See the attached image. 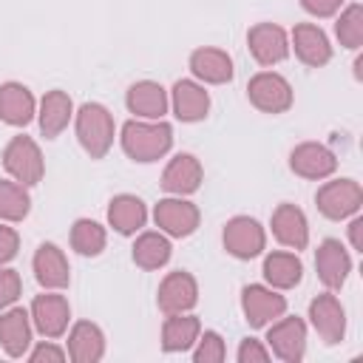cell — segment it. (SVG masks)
<instances>
[{"instance_id":"1","label":"cell","mask_w":363,"mask_h":363,"mask_svg":"<svg viewBox=\"0 0 363 363\" xmlns=\"http://www.w3.org/2000/svg\"><path fill=\"white\" fill-rule=\"evenodd\" d=\"M119 145L130 162H159L173 147V125L164 119H128L119 128Z\"/></svg>"},{"instance_id":"2","label":"cell","mask_w":363,"mask_h":363,"mask_svg":"<svg viewBox=\"0 0 363 363\" xmlns=\"http://www.w3.org/2000/svg\"><path fill=\"white\" fill-rule=\"evenodd\" d=\"M74 133H77L79 147L91 159H105L116 139L113 113L102 102H82L74 111Z\"/></svg>"},{"instance_id":"3","label":"cell","mask_w":363,"mask_h":363,"mask_svg":"<svg viewBox=\"0 0 363 363\" xmlns=\"http://www.w3.org/2000/svg\"><path fill=\"white\" fill-rule=\"evenodd\" d=\"M315 207L329 221H346V218L360 213V207H363V187H360L357 179H349V176L332 179L329 176V182L323 179V184L315 193Z\"/></svg>"},{"instance_id":"4","label":"cell","mask_w":363,"mask_h":363,"mask_svg":"<svg viewBox=\"0 0 363 363\" xmlns=\"http://www.w3.org/2000/svg\"><path fill=\"white\" fill-rule=\"evenodd\" d=\"M3 170L9 173V179H14L26 187L40 184L45 176V159H43L40 145L26 133L11 136L9 145L3 147Z\"/></svg>"},{"instance_id":"5","label":"cell","mask_w":363,"mask_h":363,"mask_svg":"<svg viewBox=\"0 0 363 363\" xmlns=\"http://www.w3.org/2000/svg\"><path fill=\"white\" fill-rule=\"evenodd\" d=\"M247 99L252 108H258L261 113H286L295 102L292 85L284 74L278 71H258L250 77L247 82Z\"/></svg>"},{"instance_id":"6","label":"cell","mask_w":363,"mask_h":363,"mask_svg":"<svg viewBox=\"0 0 363 363\" xmlns=\"http://www.w3.org/2000/svg\"><path fill=\"white\" fill-rule=\"evenodd\" d=\"M221 244L227 255L238 261H252L267 250V230L252 216H233L221 230Z\"/></svg>"},{"instance_id":"7","label":"cell","mask_w":363,"mask_h":363,"mask_svg":"<svg viewBox=\"0 0 363 363\" xmlns=\"http://www.w3.org/2000/svg\"><path fill=\"white\" fill-rule=\"evenodd\" d=\"M34 332H40L48 340H57L68 332L71 323V303L62 295V289H43L40 295H34L31 306H28Z\"/></svg>"},{"instance_id":"8","label":"cell","mask_w":363,"mask_h":363,"mask_svg":"<svg viewBox=\"0 0 363 363\" xmlns=\"http://www.w3.org/2000/svg\"><path fill=\"white\" fill-rule=\"evenodd\" d=\"M264 343L269 346V354H275L284 363H301L306 357V320L298 315H281L267 326Z\"/></svg>"},{"instance_id":"9","label":"cell","mask_w":363,"mask_h":363,"mask_svg":"<svg viewBox=\"0 0 363 363\" xmlns=\"http://www.w3.org/2000/svg\"><path fill=\"white\" fill-rule=\"evenodd\" d=\"M153 224L170 238H187L201 224V210L187 196H164L153 204Z\"/></svg>"},{"instance_id":"10","label":"cell","mask_w":363,"mask_h":363,"mask_svg":"<svg viewBox=\"0 0 363 363\" xmlns=\"http://www.w3.org/2000/svg\"><path fill=\"white\" fill-rule=\"evenodd\" d=\"M286 295L267 284H247L241 289V312L250 329H267L275 318L286 312Z\"/></svg>"},{"instance_id":"11","label":"cell","mask_w":363,"mask_h":363,"mask_svg":"<svg viewBox=\"0 0 363 363\" xmlns=\"http://www.w3.org/2000/svg\"><path fill=\"white\" fill-rule=\"evenodd\" d=\"M306 318H309V326L318 332V337L326 346H335L346 337V306L340 303V298L332 289H326L309 301Z\"/></svg>"},{"instance_id":"12","label":"cell","mask_w":363,"mask_h":363,"mask_svg":"<svg viewBox=\"0 0 363 363\" xmlns=\"http://www.w3.org/2000/svg\"><path fill=\"white\" fill-rule=\"evenodd\" d=\"M247 48L258 65L272 68L292 54L289 51V31L278 23H255L247 31Z\"/></svg>"},{"instance_id":"13","label":"cell","mask_w":363,"mask_h":363,"mask_svg":"<svg viewBox=\"0 0 363 363\" xmlns=\"http://www.w3.org/2000/svg\"><path fill=\"white\" fill-rule=\"evenodd\" d=\"M289 170L306 182H323L335 176L337 156L323 142H301L289 150Z\"/></svg>"},{"instance_id":"14","label":"cell","mask_w":363,"mask_h":363,"mask_svg":"<svg viewBox=\"0 0 363 363\" xmlns=\"http://www.w3.org/2000/svg\"><path fill=\"white\" fill-rule=\"evenodd\" d=\"M289 51H295V57L309 68L329 65L335 54L326 31L318 23H295L289 31Z\"/></svg>"},{"instance_id":"15","label":"cell","mask_w":363,"mask_h":363,"mask_svg":"<svg viewBox=\"0 0 363 363\" xmlns=\"http://www.w3.org/2000/svg\"><path fill=\"white\" fill-rule=\"evenodd\" d=\"M196 303H199V281L187 269H173L162 278L159 292H156V306L164 315L193 312Z\"/></svg>"},{"instance_id":"16","label":"cell","mask_w":363,"mask_h":363,"mask_svg":"<svg viewBox=\"0 0 363 363\" xmlns=\"http://www.w3.org/2000/svg\"><path fill=\"white\" fill-rule=\"evenodd\" d=\"M187 68L193 74V79H199L201 85H227L235 77V65L233 57L224 48L216 45H199L190 51Z\"/></svg>"},{"instance_id":"17","label":"cell","mask_w":363,"mask_h":363,"mask_svg":"<svg viewBox=\"0 0 363 363\" xmlns=\"http://www.w3.org/2000/svg\"><path fill=\"white\" fill-rule=\"evenodd\" d=\"M315 272H318V281L332 292H337L346 284V278L352 272V255H349V250L343 247L340 238H323L318 244Z\"/></svg>"},{"instance_id":"18","label":"cell","mask_w":363,"mask_h":363,"mask_svg":"<svg viewBox=\"0 0 363 363\" xmlns=\"http://www.w3.org/2000/svg\"><path fill=\"white\" fill-rule=\"evenodd\" d=\"M269 230H272V238L286 247V250H306L309 247V221H306V213L298 207V204H278L272 210V218H269Z\"/></svg>"},{"instance_id":"19","label":"cell","mask_w":363,"mask_h":363,"mask_svg":"<svg viewBox=\"0 0 363 363\" xmlns=\"http://www.w3.org/2000/svg\"><path fill=\"white\" fill-rule=\"evenodd\" d=\"M31 343H34V323L28 309L17 303L0 309V349L9 357H26Z\"/></svg>"},{"instance_id":"20","label":"cell","mask_w":363,"mask_h":363,"mask_svg":"<svg viewBox=\"0 0 363 363\" xmlns=\"http://www.w3.org/2000/svg\"><path fill=\"white\" fill-rule=\"evenodd\" d=\"M170 94V111L179 122H201L210 113V91L199 79H176Z\"/></svg>"},{"instance_id":"21","label":"cell","mask_w":363,"mask_h":363,"mask_svg":"<svg viewBox=\"0 0 363 363\" xmlns=\"http://www.w3.org/2000/svg\"><path fill=\"white\" fill-rule=\"evenodd\" d=\"M125 108L133 113V119H164L170 111V94L162 82L139 79L125 91Z\"/></svg>"},{"instance_id":"22","label":"cell","mask_w":363,"mask_h":363,"mask_svg":"<svg viewBox=\"0 0 363 363\" xmlns=\"http://www.w3.org/2000/svg\"><path fill=\"white\" fill-rule=\"evenodd\" d=\"M204 182V167L193 153H176L162 170V190L167 196H193Z\"/></svg>"},{"instance_id":"23","label":"cell","mask_w":363,"mask_h":363,"mask_svg":"<svg viewBox=\"0 0 363 363\" xmlns=\"http://www.w3.org/2000/svg\"><path fill=\"white\" fill-rule=\"evenodd\" d=\"M31 269L34 278L43 289H65L71 284V264L62 252V247H57L54 241H43L31 258Z\"/></svg>"},{"instance_id":"24","label":"cell","mask_w":363,"mask_h":363,"mask_svg":"<svg viewBox=\"0 0 363 363\" xmlns=\"http://www.w3.org/2000/svg\"><path fill=\"white\" fill-rule=\"evenodd\" d=\"M74 99L68 91L62 88H51L43 94V99L37 102V122H40V133L45 139H57L71 122H74Z\"/></svg>"},{"instance_id":"25","label":"cell","mask_w":363,"mask_h":363,"mask_svg":"<svg viewBox=\"0 0 363 363\" xmlns=\"http://www.w3.org/2000/svg\"><path fill=\"white\" fill-rule=\"evenodd\" d=\"M105 346H108L105 332L94 320H77L68 329L65 352H68V360L74 363H99L105 357Z\"/></svg>"},{"instance_id":"26","label":"cell","mask_w":363,"mask_h":363,"mask_svg":"<svg viewBox=\"0 0 363 363\" xmlns=\"http://www.w3.org/2000/svg\"><path fill=\"white\" fill-rule=\"evenodd\" d=\"M261 272H264L267 286H272L278 292H286V289H295L303 281V261L298 258L295 250H272V252L264 255Z\"/></svg>"},{"instance_id":"27","label":"cell","mask_w":363,"mask_h":363,"mask_svg":"<svg viewBox=\"0 0 363 363\" xmlns=\"http://www.w3.org/2000/svg\"><path fill=\"white\" fill-rule=\"evenodd\" d=\"M37 116V99L28 85L23 82H3L0 85V122L11 128H26Z\"/></svg>"},{"instance_id":"28","label":"cell","mask_w":363,"mask_h":363,"mask_svg":"<svg viewBox=\"0 0 363 363\" xmlns=\"http://www.w3.org/2000/svg\"><path fill=\"white\" fill-rule=\"evenodd\" d=\"M201 335V320L193 312H176V315H164L162 323V352L164 354H182L190 352L193 343Z\"/></svg>"},{"instance_id":"29","label":"cell","mask_w":363,"mask_h":363,"mask_svg":"<svg viewBox=\"0 0 363 363\" xmlns=\"http://www.w3.org/2000/svg\"><path fill=\"white\" fill-rule=\"evenodd\" d=\"M147 224V204L133 193H119L108 201V227L119 235H136Z\"/></svg>"},{"instance_id":"30","label":"cell","mask_w":363,"mask_h":363,"mask_svg":"<svg viewBox=\"0 0 363 363\" xmlns=\"http://www.w3.org/2000/svg\"><path fill=\"white\" fill-rule=\"evenodd\" d=\"M173 255V244H170V235H164L162 230H139L136 233V241L130 247V258L139 269H162Z\"/></svg>"},{"instance_id":"31","label":"cell","mask_w":363,"mask_h":363,"mask_svg":"<svg viewBox=\"0 0 363 363\" xmlns=\"http://www.w3.org/2000/svg\"><path fill=\"white\" fill-rule=\"evenodd\" d=\"M31 213V196L28 187L14 179H0V221L20 224Z\"/></svg>"},{"instance_id":"32","label":"cell","mask_w":363,"mask_h":363,"mask_svg":"<svg viewBox=\"0 0 363 363\" xmlns=\"http://www.w3.org/2000/svg\"><path fill=\"white\" fill-rule=\"evenodd\" d=\"M108 244V230L94 218H77L71 224V250L85 258H96Z\"/></svg>"},{"instance_id":"33","label":"cell","mask_w":363,"mask_h":363,"mask_svg":"<svg viewBox=\"0 0 363 363\" xmlns=\"http://www.w3.org/2000/svg\"><path fill=\"white\" fill-rule=\"evenodd\" d=\"M335 37L343 48L349 51H360L363 45V6L360 3H349L337 11L335 20Z\"/></svg>"},{"instance_id":"34","label":"cell","mask_w":363,"mask_h":363,"mask_svg":"<svg viewBox=\"0 0 363 363\" xmlns=\"http://www.w3.org/2000/svg\"><path fill=\"white\" fill-rule=\"evenodd\" d=\"M224 357H227L224 337L216 329H204L199 335V340L193 343V360L196 363H221Z\"/></svg>"},{"instance_id":"35","label":"cell","mask_w":363,"mask_h":363,"mask_svg":"<svg viewBox=\"0 0 363 363\" xmlns=\"http://www.w3.org/2000/svg\"><path fill=\"white\" fill-rule=\"evenodd\" d=\"M23 295V278L9 264H0V309L14 306Z\"/></svg>"},{"instance_id":"36","label":"cell","mask_w":363,"mask_h":363,"mask_svg":"<svg viewBox=\"0 0 363 363\" xmlns=\"http://www.w3.org/2000/svg\"><path fill=\"white\" fill-rule=\"evenodd\" d=\"M272 354H269V346L258 337H244L238 343V352H235V360L238 363H267Z\"/></svg>"},{"instance_id":"37","label":"cell","mask_w":363,"mask_h":363,"mask_svg":"<svg viewBox=\"0 0 363 363\" xmlns=\"http://www.w3.org/2000/svg\"><path fill=\"white\" fill-rule=\"evenodd\" d=\"M65 357H68V352L62 346H57L54 340H48V337L28 349V360L31 363H62Z\"/></svg>"},{"instance_id":"38","label":"cell","mask_w":363,"mask_h":363,"mask_svg":"<svg viewBox=\"0 0 363 363\" xmlns=\"http://www.w3.org/2000/svg\"><path fill=\"white\" fill-rule=\"evenodd\" d=\"M17 252H20V233L9 221H0V264H11Z\"/></svg>"},{"instance_id":"39","label":"cell","mask_w":363,"mask_h":363,"mask_svg":"<svg viewBox=\"0 0 363 363\" xmlns=\"http://www.w3.org/2000/svg\"><path fill=\"white\" fill-rule=\"evenodd\" d=\"M343 6H346V0H301V9H303L309 17H315V20L335 17Z\"/></svg>"},{"instance_id":"40","label":"cell","mask_w":363,"mask_h":363,"mask_svg":"<svg viewBox=\"0 0 363 363\" xmlns=\"http://www.w3.org/2000/svg\"><path fill=\"white\" fill-rule=\"evenodd\" d=\"M346 221H349V244H352V250L363 252V216L357 213V216H352Z\"/></svg>"}]
</instances>
